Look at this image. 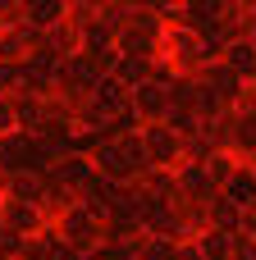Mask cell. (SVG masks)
Returning <instances> with one entry per match:
<instances>
[{"mask_svg":"<svg viewBox=\"0 0 256 260\" xmlns=\"http://www.w3.org/2000/svg\"><path fill=\"white\" fill-rule=\"evenodd\" d=\"M165 32H169V18L160 14V5H133V9H128V23H124L119 37H115V50H119V55L160 59Z\"/></svg>","mask_w":256,"mask_h":260,"instance_id":"cell-1","label":"cell"},{"mask_svg":"<svg viewBox=\"0 0 256 260\" xmlns=\"http://www.w3.org/2000/svg\"><path fill=\"white\" fill-rule=\"evenodd\" d=\"M50 229H55V233H60V242H64L69 251H78V256H92V251L105 242V219H101L96 210H87L82 201H78L69 215H60Z\"/></svg>","mask_w":256,"mask_h":260,"instance_id":"cell-2","label":"cell"},{"mask_svg":"<svg viewBox=\"0 0 256 260\" xmlns=\"http://www.w3.org/2000/svg\"><path fill=\"white\" fill-rule=\"evenodd\" d=\"M128 110L137 114V123H165L169 119V64L160 59L156 64V73L147 78V82H137L133 91H128Z\"/></svg>","mask_w":256,"mask_h":260,"instance_id":"cell-3","label":"cell"},{"mask_svg":"<svg viewBox=\"0 0 256 260\" xmlns=\"http://www.w3.org/2000/svg\"><path fill=\"white\" fill-rule=\"evenodd\" d=\"M50 155L46 146L32 137V133H5L0 137V178H14V174H46Z\"/></svg>","mask_w":256,"mask_h":260,"instance_id":"cell-4","label":"cell"},{"mask_svg":"<svg viewBox=\"0 0 256 260\" xmlns=\"http://www.w3.org/2000/svg\"><path fill=\"white\" fill-rule=\"evenodd\" d=\"M160 59L169 64V73H188V78H192L202 64H211V59H206V50H202V37H197V32H188V27H169V32H165Z\"/></svg>","mask_w":256,"mask_h":260,"instance_id":"cell-5","label":"cell"},{"mask_svg":"<svg viewBox=\"0 0 256 260\" xmlns=\"http://www.w3.org/2000/svg\"><path fill=\"white\" fill-rule=\"evenodd\" d=\"M137 142H142L151 169H179L183 165V142H179V133L169 123H142L137 128Z\"/></svg>","mask_w":256,"mask_h":260,"instance_id":"cell-6","label":"cell"},{"mask_svg":"<svg viewBox=\"0 0 256 260\" xmlns=\"http://www.w3.org/2000/svg\"><path fill=\"white\" fill-rule=\"evenodd\" d=\"M0 229L14 233V238H23V242H32V238L46 233L50 224H46L41 206H23V201H5V197H0Z\"/></svg>","mask_w":256,"mask_h":260,"instance_id":"cell-7","label":"cell"},{"mask_svg":"<svg viewBox=\"0 0 256 260\" xmlns=\"http://www.w3.org/2000/svg\"><path fill=\"white\" fill-rule=\"evenodd\" d=\"M92 169H96L105 183H119V187H128V183H133V169H128V160H124L119 142H101V146L92 151Z\"/></svg>","mask_w":256,"mask_h":260,"instance_id":"cell-8","label":"cell"},{"mask_svg":"<svg viewBox=\"0 0 256 260\" xmlns=\"http://www.w3.org/2000/svg\"><path fill=\"white\" fill-rule=\"evenodd\" d=\"M0 197H5V201H23V206H41V201H46V178H41V174L0 178Z\"/></svg>","mask_w":256,"mask_h":260,"instance_id":"cell-9","label":"cell"},{"mask_svg":"<svg viewBox=\"0 0 256 260\" xmlns=\"http://www.w3.org/2000/svg\"><path fill=\"white\" fill-rule=\"evenodd\" d=\"M220 192H224L229 206H238V210H256V165H243V160H238L234 178H229Z\"/></svg>","mask_w":256,"mask_h":260,"instance_id":"cell-10","label":"cell"},{"mask_svg":"<svg viewBox=\"0 0 256 260\" xmlns=\"http://www.w3.org/2000/svg\"><path fill=\"white\" fill-rule=\"evenodd\" d=\"M220 64H224L234 78L256 82V41H252V37H243V41H229V46H224V55H220Z\"/></svg>","mask_w":256,"mask_h":260,"instance_id":"cell-11","label":"cell"},{"mask_svg":"<svg viewBox=\"0 0 256 260\" xmlns=\"http://www.w3.org/2000/svg\"><path fill=\"white\" fill-rule=\"evenodd\" d=\"M41 123H46V101H41V96L18 91V96H14V128L37 137V133H41Z\"/></svg>","mask_w":256,"mask_h":260,"instance_id":"cell-12","label":"cell"},{"mask_svg":"<svg viewBox=\"0 0 256 260\" xmlns=\"http://www.w3.org/2000/svg\"><path fill=\"white\" fill-rule=\"evenodd\" d=\"M192 251L202 260H234V238L220 233V229H202V233L192 238Z\"/></svg>","mask_w":256,"mask_h":260,"instance_id":"cell-13","label":"cell"},{"mask_svg":"<svg viewBox=\"0 0 256 260\" xmlns=\"http://www.w3.org/2000/svg\"><path fill=\"white\" fill-rule=\"evenodd\" d=\"M27 23H32L37 32H50V27L64 23V5H60V0H32V5H27Z\"/></svg>","mask_w":256,"mask_h":260,"instance_id":"cell-14","label":"cell"},{"mask_svg":"<svg viewBox=\"0 0 256 260\" xmlns=\"http://www.w3.org/2000/svg\"><path fill=\"white\" fill-rule=\"evenodd\" d=\"M206 229H220V233H229V238H238V229H243V210L238 206H229L224 197L211 206V215H206Z\"/></svg>","mask_w":256,"mask_h":260,"instance_id":"cell-15","label":"cell"},{"mask_svg":"<svg viewBox=\"0 0 256 260\" xmlns=\"http://www.w3.org/2000/svg\"><path fill=\"white\" fill-rule=\"evenodd\" d=\"M165 123L179 133V142L202 137V114H197V110H169V119H165Z\"/></svg>","mask_w":256,"mask_h":260,"instance_id":"cell-16","label":"cell"},{"mask_svg":"<svg viewBox=\"0 0 256 260\" xmlns=\"http://www.w3.org/2000/svg\"><path fill=\"white\" fill-rule=\"evenodd\" d=\"M234 169H238V155H234V151H215V155L206 160V174H211L215 187H224V183L234 178Z\"/></svg>","mask_w":256,"mask_h":260,"instance_id":"cell-17","label":"cell"},{"mask_svg":"<svg viewBox=\"0 0 256 260\" xmlns=\"http://www.w3.org/2000/svg\"><path fill=\"white\" fill-rule=\"evenodd\" d=\"M23 78H27V69H23V64L0 59V96H18V91H23Z\"/></svg>","mask_w":256,"mask_h":260,"instance_id":"cell-18","label":"cell"},{"mask_svg":"<svg viewBox=\"0 0 256 260\" xmlns=\"http://www.w3.org/2000/svg\"><path fill=\"white\" fill-rule=\"evenodd\" d=\"M137 260H179V242H165V238H147L137 247Z\"/></svg>","mask_w":256,"mask_h":260,"instance_id":"cell-19","label":"cell"},{"mask_svg":"<svg viewBox=\"0 0 256 260\" xmlns=\"http://www.w3.org/2000/svg\"><path fill=\"white\" fill-rule=\"evenodd\" d=\"M14 133V96H0V137Z\"/></svg>","mask_w":256,"mask_h":260,"instance_id":"cell-20","label":"cell"},{"mask_svg":"<svg viewBox=\"0 0 256 260\" xmlns=\"http://www.w3.org/2000/svg\"><path fill=\"white\" fill-rule=\"evenodd\" d=\"M234 260H256V238H234Z\"/></svg>","mask_w":256,"mask_h":260,"instance_id":"cell-21","label":"cell"},{"mask_svg":"<svg viewBox=\"0 0 256 260\" xmlns=\"http://www.w3.org/2000/svg\"><path fill=\"white\" fill-rule=\"evenodd\" d=\"M179 260H202V256H197V251H192V242H188V247H179Z\"/></svg>","mask_w":256,"mask_h":260,"instance_id":"cell-22","label":"cell"},{"mask_svg":"<svg viewBox=\"0 0 256 260\" xmlns=\"http://www.w3.org/2000/svg\"><path fill=\"white\" fill-rule=\"evenodd\" d=\"M252 41H256V5H252Z\"/></svg>","mask_w":256,"mask_h":260,"instance_id":"cell-23","label":"cell"}]
</instances>
